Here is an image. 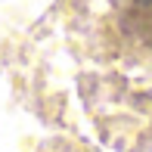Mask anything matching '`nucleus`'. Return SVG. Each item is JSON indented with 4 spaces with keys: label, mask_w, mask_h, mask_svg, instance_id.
Listing matches in <instances>:
<instances>
[{
    "label": "nucleus",
    "mask_w": 152,
    "mask_h": 152,
    "mask_svg": "<svg viewBox=\"0 0 152 152\" xmlns=\"http://www.w3.org/2000/svg\"><path fill=\"white\" fill-rule=\"evenodd\" d=\"M115 25L127 40L152 50V0H115Z\"/></svg>",
    "instance_id": "nucleus-1"
}]
</instances>
